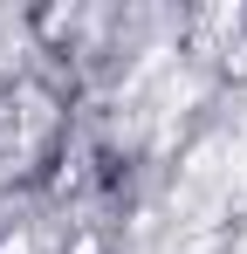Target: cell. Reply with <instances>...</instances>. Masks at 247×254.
I'll return each mask as SVG.
<instances>
[{
  "instance_id": "1",
  "label": "cell",
  "mask_w": 247,
  "mask_h": 254,
  "mask_svg": "<svg viewBox=\"0 0 247 254\" xmlns=\"http://www.w3.org/2000/svg\"><path fill=\"white\" fill-rule=\"evenodd\" d=\"M0 254H35V241H28V234H7V241H0Z\"/></svg>"
}]
</instances>
